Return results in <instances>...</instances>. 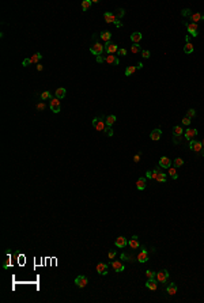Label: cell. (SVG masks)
<instances>
[{"mask_svg": "<svg viewBox=\"0 0 204 303\" xmlns=\"http://www.w3.org/2000/svg\"><path fill=\"white\" fill-rule=\"evenodd\" d=\"M136 67H137V69H140V68H143V64H141V63H139V64H137Z\"/></svg>", "mask_w": 204, "mask_h": 303, "instance_id": "obj_49", "label": "cell"}, {"mask_svg": "<svg viewBox=\"0 0 204 303\" xmlns=\"http://www.w3.org/2000/svg\"><path fill=\"white\" fill-rule=\"evenodd\" d=\"M104 61H106L108 64H112V65H118L120 64V60L114 55H108L106 57H104Z\"/></svg>", "mask_w": 204, "mask_h": 303, "instance_id": "obj_11", "label": "cell"}, {"mask_svg": "<svg viewBox=\"0 0 204 303\" xmlns=\"http://www.w3.org/2000/svg\"><path fill=\"white\" fill-rule=\"evenodd\" d=\"M152 180H155L157 182H165L166 181V174L159 167H155L154 171H152Z\"/></svg>", "mask_w": 204, "mask_h": 303, "instance_id": "obj_3", "label": "cell"}, {"mask_svg": "<svg viewBox=\"0 0 204 303\" xmlns=\"http://www.w3.org/2000/svg\"><path fill=\"white\" fill-rule=\"evenodd\" d=\"M182 124H184V125H189V124H191V118H189V117H185L182 120Z\"/></svg>", "mask_w": 204, "mask_h": 303, "instance_id": "obj_42", "label": "cell"}, {"mask_svg": "<svg viewBox=\"0 0 204 303\" xmlns=\"http://www.w3.org/2000/svg\"><path fill=\"white\" fill-rule=\"evenodd\" d=\"M161 136H162V131H161L159 128H157V129H154L151 133H150V139L154 140V141H158V140L161 139Z\"/></svg>", "mask_w": 204, "mask_h": 303, "instance_id": "obj_17", "label": "cell"}, {"mask_svg": "<svg viewBox=\"0 0 204 303\" xmlns=\"http://www.w3.org/2000/svg\"><path fill=\"white\" fill-rule=\"evenodd\" d=\"M141 38H143L141 33H139V31H135V33H132L131 40H132V42H133V44H139V42L141 41Z\"/></svg>", "mask_w": 204, "mask_h": 303, "instance_id": "obj_23", "label": "cell"}, {"mask_svg": "<svg viewBox=\"0 0 204 303\" xmlns=\"http://www.w3.org/2000/svg\"><path fill=\"white\" fill-rule=\"evenodd\" d=\"M159 166L163 167V169H169V167H172V160L169 159L168 156H162L159 159Z\"/></svg>", "mask_w": 204, "mask_h": 303, "instance_id": "obj_15", "label": "cell"}, {"mask_svg": "<svg viewBox=\"0 0 204 303\" xmlns=\"http://www.w3.org/2000/svg\"><path fill=\"white\" fill-rule=\"evenodd\" d=\"M146 276H147V279H154L155 277V272H152V271H146Z\"/></svg>", "mask_w": 204, "mask_h": 303, "instance_id": "obj_38", "label": "cell"}, {"mask_svg": "<svg viewBox=\"0 0 204 303\" xmlns=\"http://www.w3.org/2000/svg\"><path fill=\"white\" fill-rule=\"evenodd\" d=\"M128 245H129V247H131V249H137V247H139V245H140V243H139V238H137V235H133L131 238V239H129V242H128Z\"/></svg>", "mask_w": 204, "mask_h": 303, "instance_id": "obj_19", "label": "cell"}, {"mask_svg": "<svg viewBox=\"0 0 204 303\" xmlns=\"http://www.w3.org/2000/svg\"><path fill=\"white\" fill-rule=\"evenodd\" d=\"M127 243H128V242H127V239L124 238V236H118V238H117V239L114 241V245H116L117 247H120V249L125 247V246H127Z\"/></svg>", "mask_w": 204, "mask_h": 303, "instance_id": "obj_21", "label": "cell"}, {"mask_svg": "<svg viewBox=\"0 0 204 303\" xmlns=\"http://www.w3.org/2000/svg\"><path fill=\"white\" fill-rule=\"evenodd\" d=\"M105 50H106V53H109V55H114L116 52H118L117 44H114V42H106Z\"/></svg>", "mask_w": 204, "mask_h": 303, "instance_id": "obj_7", "label": "cell"}, {"mask_svg": "<svg viewBox=\"0 0 204 303\" xmlns=\"http://www.w3.org/2000/svg\"><path fill=\"white\" fill-rule=\"evenodd\" d=\"M169 171H168V174L172 177L173 180H177L178 178V174H177V170H176V167H169Z\"/></svg>", "mask_w": 204, "mask_h": 303, "instance_id": "obj_30", "label": "cell"}, {"mask_svg": "<svg viewBox=\"0 0 204 303\" xmlns=\"http://www.w3.org/2000/svg\"><path fill=\"white\" fill-rule=\"evenodd\" d=\"M75 284H76L79 288H84L87 285V277L83 276V275H79L78 277L75 279Z\"/></svg>", "mask_w": 204, "mask_h": 303, "instance_id": "obj_8", "label": "cell"}, {"mask_svg": "<svg viewBox=\"0 0 204 303\" xmlns=\"http://www.w3.org/2000/svg\"><path fill=\"white\" fill-rule=\"evenodd\" d=\"M93 125H94L95 131H101V132L108 128V127H106V121H105L104 117H95L94 120H93Z\"/></svg>", "mask_w": 204, "mask_h": 303, "instance_id": "obj_2", "label": "cell"}, {"mask_svg": "<svg viewBox=\"0 0 204 303\" xmlns=\"http://www.w3.org/2000/svg\"><path fill=\"white\" fill-rule=\"evenodd\" d=\"M50 110L53 113H59L60 109H61V103H60V99L59 98H50Z\"/></svg>", "mask_w": 204, "mask_h": 303, "instance_id": "obj_5", "label": "cell"}, {"mask_svg": "<svg viewBox=\"0 0 204 303\" xmlns=\"http://www.w3.org/2000/svg\"><path fill=\"white\" fill-rule=\"evenodd\" d=\"M146 287L148 288V290H151V291H155L158 288V281L157 280H154V279H148L146 283Z\"/></svg>", "mask_w": 204, "mask_h": 303, "instance_id": "obj_18", "label": "cell"}, {"mask_svg": "<svg viewBox=\"0 0 204 303\" xmlns=\"http://www.w3.org/2000/svg\"><path fill=\"white\" fill-rule=\"evenodd\" d=\"M136 69H137V67H136V65H131V67H128L125 69V76H129V75H132L133 72H136Z\"/></svg>", "mask_w": 204, "mask_h": 303, "instance_id": "obj_32", "label": "cell"}, {"mask_svg": "<svg viewBox=\"0 0 204 303\" xmlns=\"http://www.w3.org/2000/svg\"><path fill=\"white\" fill-rule=\"evenodd\" d=\"M173 163H174V167H181L184 164V160H182V158H176Z\"/></svg>", "mask_w": 204, "mask_h": 303, "instance_id": "obj_34", "label": "cell"}, {"mask_svg": "<svg viewBox=\"0 0 204 303\" xmlns=\"http://www.w3.org/2000/svg\"><path fill=\"white\" fill-rule=\"evenodd\" d=\"M201 19H204V15H203V16H201Z\"/></svg>", "mask_w": 204, "mask_h": 303, "instance_id": "obj_52", "label": "cell"}, {"mask_svg": "<svg viewBox=\"0 0 204 303\" xmlns=\"http://www.w3.org/2000/svg\"><path fill=\"white\" fill-rule=\"evenodd\" d=\"M37 69H38V71H42V69H44V67H42L41 63H38V64H37Z\"/></svg>", "mask_w": 204, "mask_h": 303, "instance_id": "obj_48", "label": "cell"}, {"mask_svg": "<svg viewBox=\"0 0 204 303\" xmlns=\"http://www.w3.org/2000/svg\"><path fill=\"white\" fill-rule=\"evenodd\" d=\"M139 160H140V152H139V154H136L135 156H133V162H135V163H137Z\"/></svg>", "mask_w": 204, "mask_h": 303, "instance_id": "obj_43", "label": "cell"}, {"mask_svg": "<svg viewBox=\"0 0 204 303\" xmlns=\"http://www.w3.org/2000/svg\"><path fill=\"white\" fill-rule=\"evenodd\" d=\"M201 145H203V147H204V139L201 140Z\"/></svg>", "mask_w": 204, "mask_h": 303, "instance_id": "obj_51", "label": "cell"}, {"mask_svg": "<svg viewBox=\"0 0 204 303\" xmlns=\"http://www.w3.org/2000/svg\"><path fill=\"white\" fill-rule=\"evenodd\" d=\"M56 98H59V99H61V98L65 97V94H67V91H65V88L63 87H59L57 90H56Z\"/></svg>", "mask_w": 204, "mask_h": 303, "instance_id": "obj_27", "label": "cell"}, {"mask_svg": "<svg viewBox=\"0 0 204 303\" xmlns=\"http://www.w3.org/2000/svg\"><path fill=\"white\" fill-rule=\"evenodd\" d=\"M196 135H197V129H186V131H185V135H184V136H185V139L186 140H189V141H191V140H193L195 137H196Z\"/></svg>", "mask_w": 204, "mask_h": 303, "instance_id": "obj_14", "label": "cell"}, {"mask_svg": "<svg viewBox=\"0 0 204 303\" xmlns=\"http://www.w3.org/2000/svg\"><path fill=\"white\" fill-rule=\"evenodd\" d=\"M148 252L146 250V247H141V252L137 254V261L139 262H147L148 261Z\"/></svg>", "mask_w": 204, "mask_h": 303, "instance_id": "obj_10", "label": "cell"}, {"mask_svg": "<svg viewBox=\"0 0 204 303\" xmlns=\"http://www.w3.org/2000/svg\"><path fill=\"white\" fill-rule=\"evenodd\" d=\"M105 50V46L102 45V44H100V42H95L93 46L90 48V52L93 53V55H95L97 56V59L98 57H102V53H104Z\"/></svg>", "mask_w": 204, "mask_h": 303, "instance_id": "obj_4", "label": "cell"}, {"mask_svg": "<svg viewBox=\"0 0 204 303\" xmlns=\"http://www.w3.org/2000/svg\"><path fill=\"white\" fill-rule=\"evenodd\" d=\"M104 18H105V21H106V23H116V22L118 21L117 16L114 14H112V12H105Z\"/></svg>", "mask_w": 204, "mask_h": 303, "instance_id": "obj_16", "label": "cell"}, {"mask_svg": "<svg viewBox=\"0 0 204 303\" xmlns=\"http://www.w3.org/2000/svg\"><path fill=\"white\" fill-rule=\"evenodd\" d=\"M37 109H38V110H44V109H45V103H38V105H37Z\"/></svg>", "mask_w": 204, "mask_h": 303, "instance_id": "obj_45", "label": "cell"}, {"mask_svg": "<svg viewBox=\"0 0 204 303\" xmlns=\"http://www.w3.org/2000/svg\"><path fill=\"white\" fill-rule=\"evenodd\" d=\"M201 14H200V12H195V14H192V15L189 16V18H191V23H197V22L200 21V19H201Z\"/></svg>", "mask_w": 204, "mask_h": 303, "instance_id": "obj_26", "label": "cell"}, {"mask_svg": "<svg viewBox=\"0 0 204 303\" xmlns=\"http://www.w3.org/2000/svg\"><path fill=\"white\" fill-rule=\"evenodd\" d=\"M195 116H196V112H195V109H189L188 113H186V117L192 118V117H195Z\"/></svg>", "mask_w": 204, "mask_h": 303, "instance_id": "obj_39", "label": "cell"}, {"mask_svg": "<svg viewBox=\"0 0 204 303\" xmlns=\"http://www.w3.org/2000/svg\"><path fill=\"white\" fill-rule=\"evenodd\" d=\"M116 26H117V27H121V26H123V25H121V23H120V22H118V21H117V22H116Z\"/></svg>", "mask_w": 204, "mask_h": 303, "instance_id": "obj_50", "label": "cell"}, {"mask_svg": "<svg viewBox=\"0 0 204 303\" xmlns=\"http://www.w3.org/2000/svg\"><path fill=\"white\" fill-rule=\"evenodd\" d=\"M189 148L192 149V151H195V152H200L201 148H203L201 141H197V140H191V143H189Z\"/></svg>", "mask_w": 204, "mask_h": 303, "instance_id": "obj_9", "label": "cell"}, {"mask_svg": "<svg viewBox=\"0 0 204 303\" xmlns=\"http://www.w3.org/2000/svg\"><path fill=\"white\" fill-rule=\"evenodd\" d=\"M173 135H174V137L182 136V127H180V125H176V127L173 128Z\"/></svg>", "mask_w": 204, "mask_h": 303, "instance_id": "obj_28", "label": "cell"}, {"mask_svg": "<svg viewBox=\"0 0 204 303\" xmlns=\"http://www.w3.org/2000/svg\"><path fill=\"white\" fill-rule=\"evenodd\" d=\"M150 55H151V53L148 50H141V56L144 57V59H150Z\"/></svg>", "mask_w": 204, "mask_h": 303, "instance_id": "obj_41", "label": "cell"}, {"mask_svg": "<svg viewBox=\"0 0 204 303\" xmlns=\"http://www.w3.org/2000/svg\"><path fill=\"white\" fill-rule=\"evenodd\" d=\"M112 267H113V269H114L116 272H123L124 268H125L121 261H112Z\"/></svg>", "mask_w": 204, "mask_h": 303, "instance_id": "obj_20", "label": "cell"}, {"mask_svg": "<svg viewBox=\"0 0 204 303\" xmlns=\"http://www.w3.org/2000/svg\"><path fill=\"white\" fill-rule=\"evenodd\" d=\"M146 178H152V171H150V170L147 171V173H146Z\"/></svg>", "mask_w": 204, "mask_h": 303, "instance_id": "obj_47", "label": "cell"}, {"mask_svg": "<svg viewBox=\"0 0 204 303\" xmlns=\"http://www.w3.org/2000/svg\"><path fill=\"white\" fill-rule=\"evenodd\" d=\"M184 52H185L186 55H189V53H193V44H191L189 41H186L185 46H184Z\"/></svg>", "mask_w": 204, "mask_h": 303, "instance_id": "obj_29", "label": "cell"}, {"mask_svg": "<svg viewBox=\"0 0 204 303\" xmlns=\"http://www.w3.org/2000/svg\"><path fill=\"white\" fill-rule=\"evenodd\" d=\"M41 98L42 99H49V98H52V95L49 91H44V93H41Z\"/></svg>", "mask_w": 204, "mask_h": 303, "instance_id": "obj_37", "label": "cell"}, {"mask_svg": "<svg viewBox=\"0 0 204 303\" xmlns=\"http://www.w3.org/2000/svg\"><path fill=\"white\" fill-rule=\"evenodd\" d=\"M116 120H117V118H116L114 114H110V116H108V117L105 118V121H106V127H108V128H110V127H112V125L116 123Z\"/></svg>", "mask_w": 204, "mask_h": 303, "instance_id": "obj_25", "label": "cell"}, {"mask_svg": "<svg viewBox=\"0 0 204 303\" xmlns=\"http://www.w3.org/2000/svg\"><path fill=\"white\" fill-rule=\"evenodd\" d=\"M131 52L132 53H139L140 52V46H139V44H133L131 48Z\"/></svg>", "mask_w": 204, "mask_h": 303, "instance_id": "obj_35", "label": "cell"}, {"mask_svg": "<svg viewBox=\"0 0 204 303\" xmlns=\"http://www.w3.org/2000/svg\"><path fill=\"white\" fill-rule=\"evenodd\" d=\"M114 257H116V252H114V250H112V252H109V258H110V260H113Z\"/></svg>", "mask_w": 204, "mask_h": 303, "instance_id": "obj_46", "label": "cell"}, {"mask_svg": "<svg viewBox=\"0 0 204 303\" xmlns=\"http://www.w3.org/2000/svg\"><path fill=\"white\" fill-rule=\"evenodd\" d=\"M146 181H147V178H139V180L136 181V188H137V190L146 189Z\"/></svg>", "mask_w": 204, "mask_h": 303, "instance_id": "obj_24", "label": "cell"}, {"mask_svg": "<svg viewBox=\"0 0 204 303\" xmlns=\"http://www.w3.org/2000/svg\"><path fill=\"white\" fill-rule=\"evenodd\" d=\"M120 56H127V50L125 49H118V52H117Z\"/></svg>", "mask_w": 204, "mask_h": 303, "instance_id": "obj_44", "label": "cell"}, {"mask_svg": "<svg viewBox=\"0 0 204 303\" xmlns=\"http://www.w3.org/2000/svg\"><path fill=\"white\" fill-rule=\"evenodd\" d=\"M186 30H188V33L191 34V36H193V37H196L197 36V23H186Z\"/></svg>", "mask_w": 204, "mask_h": 303, "instance_id": "obj_12", "label": "cell"}, {"mask_svg": "<svg viewBox=\"0 0 204 303\" xmlns=\"http://www.w3.org/2000/svg\"><path fill=\"white\" fill-rule=\"evenodd\" d=\"M184 16H191L192 15V12H191V10L189 8H185V10H182V12H181Z\"/></svg>", "mask_w": 204, "mask_h": 303, "instance_id": "obj_40", "label": "cell"}, {"mask_svg": "<svg viewBox=\"0 0 204 303\" xmlns=\"http://www.w3.org/2000/svg\"><path fill=\"white\" fill-rule=\"evenodd\" d=\"M41 59H42V55L40 53V52H37V53H34L32 57H29V59H26V60H23L22 65H23V67H27L29 64H38Z\"/></svg>", "mask_w": 204, "mask_h": 303, "instance_id": "obj_1", "label": "cell"}, {"mask_svg": "<svg viewBox=\"0 0 204 303\" xmlns=\"http://www.w3.org/2000/svg\"><path fill=\"white\" fill-rule=\"evenodd\" d=\"M155 279H157L158 283H165L169 279V272L166 269H162V271L155 273Z\"/></svg>", "mask_w": 204, "mask_h": 303, "instance_id": "obj_6", "label": "cell"}, {"mask_svg": "<svg viewBox=\"0 0 204 303\" xmlns=\"http://www.w3.org/2000/svg\"><path fill=\"white\" fill-rule=\"evenodd\" d=\"M168 294L169 295H176V294H177V285H176L174 283H172V284L168 287Z\"/></svg>", "mask_w": 204, "mask_h": 303, "instance_id": "obj_31", "label": "cell"}, {"mask_svg": "<svg viewBox=\"0 0 204 303\" xmlns=\"http://www.w3.org/2000/svg\"><path fill=\"white\" fill-rule=\"evenodd\" d=\"M100 37H101V40H102V41L110 42V38H112V33H110V31H108V30H104V31H101Z\"/></svg>", "mask_w": 204, "mask_h": 303, "instance_id": "obj_22", "label": "cell"}, {"mask_svg": "<svg viewBox=\"0 0 204 303\" xmlns=\"http://www.w3.org/2000/svg\"><path fill=\"white\" fill-rule=\"evenodd\" d=\"M124 15H125V11H124V8H118V10H117V12H116V16H117V19H118V18H123Z\"/></svg>", "mask_w": 204, "mask_h": 303, "instance_id": "obj_36", "label": "cell"}, {"mask_svg": "<svg viewBox=\"0 0 204 303\" xmlns=\"http://www.w3.org/2000/svg\"><path fill=\"white\" fill-rule=\"evenodd\" d=\"M91 0H84L83 3H82V8H83V11H87L90 8V5H91Z\"/></svg>", "mask_w": 204, "mask_h": 303, "instance_id": "obj_33", "label": "cell"}, {"mask_svg": "<svg viewBox=\"0 0 204 303\" xmlns=\"http://www.w3.org/2000/svg\"><path fill=\"white\" fill-rule=\"evenodd\" d=\"M97 272L100 273V275H102V276L108 275V264H105V262L97 264Z\"/></svg>", "mask_w": 204, "mask_h": 303, "instance_id": "obj_13", "label": "cell"}]
</instances>
